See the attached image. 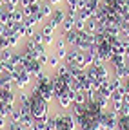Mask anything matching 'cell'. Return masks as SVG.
<instances>
[{"label":"cell","mask_w":129,"mask_h":130,"mask_svg":"<svg viewBox=\"0 0 129 130\" xmlns=\"http://www.w3.org/2000/svg\"><path fill=\"white\" fill-rule=\"evenodd\" d=\"M60 65V58L55 54V53H47V60H45V67H49V69H56Z\"/></svg>","instance_id":"7a4b0ae2"},{"label":"cell","mask_w":129,"mask_h":130,"mask_svg":"<svg viewBox=\"0 0 129 130\" xmlns=\"http://www.w3.org/2000/svg\"><path fill=\"white\" fill-rule=\"evenodd\" d=\"M64 18H66V9L64 7H56V9H53V13H51V16L47 20H49V24L53 25V27H60L62 25V22H64Z\"/></svg>","instance_id":"6da1fadb"}]
</instances>
